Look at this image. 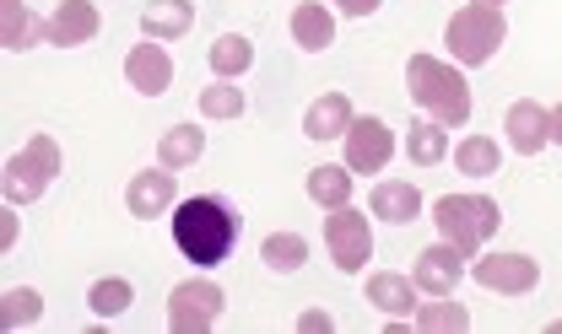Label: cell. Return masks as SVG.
<instances>
[{
    "mask_svg": "<svg viewBox=\"0 0 562 334\" xmlns=\"http://www.w3.org/2000/svg\"><path fill=\"white\" fill-rule=\"evenodd\" d=\"M368 302L379 308V313H390V319H401V313H412L417 308V280H406V275H368Z\"/></svg>",
    "mask_w": 562,
    "mask_h": 334,
    "instance_id": "obj_19",
    "label": "cell"
},
{
    "mask_svg": "<svg viewBox=\"0 0 562 334\" xmlns=\"http://www.w3.org/2000/svg\"><path fill=\"white\" fill-rule=\"evenodd\" d=\"M87 302H92L98 319H114V313H125V308L136 302V286H131L125 275H103V280L87 291Z\"/></svg>",
    "mask_w": 562,
    "mask_h": 334,
    "instance_id": "obj_28",
    "label": "cell"
},
{
    "mask_svg": "<svg viewBox=\"0 0 562 334\" xmlns=\"http://www.w3.org/2000/svg\"><path fill=\"white\" fill-rule=\"evenodd\" d=\"M201 151H206V130H195V125H173V130L157 140V162L173 168V173H184L190 162H201Z\"/></svg>",
    "mask_w": 562,
    "mask_h": 334,
    "instance_id": "obj_20",
    "label": "cell"
},
{
    "mask_svg": "<svg viewBox=\"0 0 562 334\" xmlns=\"http://www.w3.org/2000/svg\"><path fill=\"white\" fill-rule=\"evenodd\" d=\"M297 330H303V334H330V330H336V324H330V313H319V308H308V313L297 319Z\"/></svg>",
    "mask_w": 562,
    "mask_h": 334,
    "instance_id": "obj_31",
    "label": "cell"
},
{
    "mask_svg": "<svg viewBox=\"0 0 562 334\" xmlns=\"http://www.w3.org/2000/svg\"><path fill=\"white\" fill-rule=\"evenodd\" d=\"M98 27H103V16H98V5H92V0H60V5H55V16H49V44H55V49L92 44V38H98Z\"/></svg>",
    "mask_w": 562,
    "mask_h": 334,
    "instance_id": "obj_13",
    "label": "cell"
},
{
    "mask_svg": "<svg viewBox=\"0 0 562 334\" xmlns=\"http://www.w3.org/2000/svg\"><path fill=\"white\" fill-rule=\"evenodd\" d=\"M325 249H330V260L341 275H357V269L373 260V232H368V216H357L351 205L341 210H330L325 216Z\"/></svg>",
    "mask_w": 562,
    "mask_h": 334,
    "instance_id": "obj_6",
    "label": "cell"
},
{
    "mask_svg": "<svg viewBox=\"0 0 562 334\" xmlns=\"http://www.w3.org/2000/svg\"><path fill=\"white\" fill-rule=\"evenodd\" d=\"M536 280H541V265L530 254H487V260H476V286L503 291V297H519Z\"/></svg>",
    "mask_w": 562,
    "mask_h": 334,
    "instance_id": "obj_10",
    "label": "cell"
},
{
    "mask_svg": "<svg viewBox=\"0 0 562 334\" xmlns=\"http://www.w3.org/2000/svg\"><path fill=\"white\" fill-rule=\"evenodd\" d=\"M125 81L136 87L140 97H162L168 87H173V60H168V49L151 38V44H136L131 55H125Z\"/></svg>",
    "mask_w": 562,
    "mask_h": 334,
    "instance_id": "obj_11",
    "label": "cell"
},
{
    "mask_svg": "<svg viewBox=\"0 0 562 334\" xmlns=\"http://www.w3.org/2000/svg\"><path fill=\"white\" fill-rule=\"evenodd\" d=\"M503 130H508V146L519 151V157H536V151H547L552 146V114L541 108V103H514L508 108V119H503Z\"/></svg>",
    "mask_w": 562,
    "mask_h": 334,
    "instance_id": "obj_12",
    "label": "cell"
},
{
    "mask_svg": "<svg viewBox=\"0 0 562 334\" xmlns=\"http://www.w3.org/2000/svg\"><path fill=\"white\" fill-rule=\"evenodd\" d=\"M351 103H347V92H325L314 108H308V119H303V130H308V140H336V135H347L351 130Z\"/></svg>",
    "mask_w": 562,
    "mask_h": 334,
    "instance_id": "obj_17",
    "label": "cell"
},
{
    "mask_svg": "<svg viewBox=\"0 0 562 334\" xmlns=\"http://www.w3.org/2000/svg\"><path fill=\"white\" fill-rule=\"evenodd\" d=\"M292 38H297L308 55H319V49H330V44H336V16H330L325 5L303 0V5L292 11Z\"/></svg>",
    "mask_w": 562,
    "mask_h": 334,
    "instance_id": "obj_18",
    "label": "cell"
},
{
    "mask_svg": "<svg viewBox=\"0 0 562 334\" xmlns=\"http://www.w3.org/2000/svg\"><path fill=\"white\" fill-rule=\"evenodd\" d=\"M497 162H503V151H497V140H487V135H471V140L454 146V168L465 178H487V173H497Z\"/></svg>",
    "mask_w": 562,
    "mask_h": 334,
    "instance_id": "obj_25",
    "label": "cell"
},
{
    "mask_svg": "<svg viewBox=\"0 0 562 334\" xmlns=\"http://www.w3.org/2000/svg\"><path fill=\"white\" fill-rule=\"evenodd\" d=\"M417 330H427V334H465L471 330V313H465V308H454V302H443V297H432V302H417Z\"/></svg>",
    "mask_w": 562,
    "mask_h": 334,
    "instance_id": "obj_27",
    "label": "cell"
},
{
    "mask_svg": "<svg viewBox=\"0 0 562 334\" xmlns=\"http://www.w3.org/2000/svg\"><path fill=\"white\" fill-rule=\"evenodd\" d=\"M44 38H49V22L44 16H33L22 0H0V44L5 49H33Z\"/></svg>",
    "mask_w": 562,
    "mask_h": 334,
    "instance_id": "obj_16",
    "label": "cell"
},
{
    "mask_svg": "<svg viewBox=\"0 0 562 334\" xmlns=\"http://www.w3.org/2000/svg\"><path fill=\"white\" fill-rule=\"evenodd\" d=\"M55 173H60L55 162H44L33 146H22V151L5 162V173H0V195H5L11 205H27V200H38V195L55 184Z\"/></svg>",
    "mask_w": 562,
    "mask_h": 334,
    "instance_id": "obj_8",
    "label": "cell"
},
{
    "mask_svg": "<svg viewBox=\"0 0 562 334\" xmlns=\"http://www.w3.org/2000/svg\"><path fill=\"white\" fill-rule=\"evenodd\" d=\"M336 11H341V16H373L379 0H336Z\"/></svg>",
    "mask_w": 562,
    "mask_h": 334,
    "instance_id": "obj_32",
    "label": "cell"
},
{
    "mask_svg": "<svg viewBox=\"0 0 562 334\" xmlns=\"http://www.w3.org/2000/svg\"><path fill=\"white\" fill-rule=\"evenodd\" d=\"M368 205H373V216H384V221H417L422 216V195L417 184H373V195H368Z\"/></svg>",
    "mask_w": 562,
    "mask_h": 334,
    "instance_id": "obj_21",
    "label": "cell"
},
{
    "mask_svg": "<svg viewBox=\"0 0 562 334\" xmlns=\"http://www.w3.org/2000/svg\"><path fill=\"white\" fill-rule=\"evenodd\" d=\"M249 66H255V44H249L244 33H222V38L211 44V70H216V76H244Z\"/></svg>",
    "mask_w": 562,
    "mask_h": 334,
    "instance_id": "obj_26",
    "label": "cell"
},
{
    "mask_svg": "<svg viewBox=\"0 0 562 334\" xmlns=\"http://www.w3.org/2000/svg\"><path fill=\"white\" fill-rule=\"evenodd\" d=\"M406 87H412V103L422 114H432L443 130L471 119V92H465V81H460L454 66H443L432 55H412L406 60Z\"/></svg>",
    "mask_w": 562,
    "mask_h": 334,
    "instance_id": "obj_2",
    "label": "cell"
},
{
    "mask_svg": "<svg viewBox=\"0 0 562 334\" xmlns=\"http://www.w3.org/2000/svg\"><path fill=\"white\" fill-rule=\"evenodd\" d=\"M308 200L319 205V210H341V205H351V173L336 168V162L314 168V173H308Z\"/></svg>",
    "mask_w": 562,
    "mask_h": 334,
    "instance_id": "obj_22",
    "label": "cell"
},
{
    "mask_svg": "<svg viewBox=\"0 0 562 334\" xmlns=\"http://www.w3.org/2000/svg\"><path fill=\"white\" fill-rule=\"evenodd\" d=\"M260 260L277 269V275H292V269H303V260H308V238L303 232H271L260 243Z\"/></svg>",
    "mask_w": 562,
    "mask_h": 334,
    "instance_id": "obj_23",
    "label": "cell"
},
{
    "mask_svg": "<svg viewBox=\"0 0 562 334\" xmlns=\"http://www.w3.org/2000/svg\"><path fill=\"white\" fill-rule=\"evenodd\" d=\"M552 140H558V146H562V103H558V108H552Z\"/></svg>",
    "mask_w": 562,
    "mask_h": 334,
    "instance_id": "obj_34",
    "label": "cell"
},
{
    "mask_svg": "<svg viewBox=\"0 0 562 334\" xmlns=\"http://www.w3.org/2000/svg\"><path fill=\"white\" fill-rule=\"evenodd\" d=\"M222 286L216 280H179L168 297V330L173 334H206L222 319Z\"/></svg>",
    "mask_w": 562,
    "mask_h": 334,
    "instance_id": "obj_5",
    "label": "cell"
},
{
    "mask_svg": "<svg viewBox=\"0 0 562 334\" xmlns=\"http://www.w3.org/2000/svg\"><path fill=\"white\" fill-rule=\"evenodd\" d=\"M432 221H438L443 243H454L460 254H476L492 232L503 227L497 205L482 200V195H443V200H432Z\"/></svg>",
    "mask_w": 562,
    "mask_h": 334,
    "instance_id": "obj_4",
    "label": "cell"
},
{
    "mask_svg": "<svg viewBox=\"0 0 562 334\" xmlns=\"http://www.w3.org/2000/svg\"><path fill=\"white\" fill-rule=\"evenodd\" d=\"M38 313H44V297H38L33 286H16V291L0 297V324H5V330H27Z\"/></svg>",
    "mask_w": 562,
    "mask_h": 334,
    "instance_id": "obj_29",
    "label": "cell"
},
{
    "mask_svg": "<svg viewBox=\"0 0 562 334\" xmlns=\"http://www.w3.org/2000/svg\"><path fill=\"white\" fill-rule=\"evenodd\" d=\"M460 275H465V254L454 243H427L417 254V265H412V280L427 297H449L460 286Z\"/></svg>",
    "mask_w": 562,
    "mask_h": 334,
    "instance_id": "obj_9",
    "label": "cell"
},
{
    "mask_svg": "<svg viewBox=\"0 0 562 334\" xmlns=\"http://www.w3.org/2000/svg\"><path fill=\"white\" fill-rule=\"evenodd\" d=\"M190 27H195V5L190 0H146V11H140V33L157 38V44L184 38Z\"/></svg>",
    "mask_w": 562,
    "mask_h": 334,
    "instance_id": "obj_15",
    "label": "cell"
},
{
    "mask_svg": "<svg viewBox=\"0 0 562 334\" xmlns=\"http://www.w3.org/2000/svg\"><path fill=\"white\" fill-rule=\"evenodd\" d=\"M173 243H179V254L190 260V265H222L227 254H233V243H238V216H233V205L216 200V195H195V200H184L173 210Z\"/></svg>",
    "mask_w": 562,
    "mask_h": 334,
    "instance_id": "obj_1",
    "label": "cell"
},
{
    "mask_svg": "<svg viewBox=\"0 0 562 334\" xmlns=\"http://www.w3.org/2000/svg\"><path fill=\"white\" fill-rule=\"evenodd\" d=\"M173 168H151V173H136L131 178V189H125V200H131V216L140 221H151V216H162L168 205H173Z\"/></svg>",
    "mask_w": 562,
    "mask_h": 334,
    "instance_id": "obj_14",
    "label": "cell"
},
{
    "mask_svg": "<svg viewBox=\"0 0 562 334\" xmlns=\"http://www.w3.org/2000/svg\"><path fill=\"white\" fill-rule=\"evenodd\" d=\"M390 151H395V135L384 119H373V114H357L347 130V168L351 173H379V168H390Z\"/></svg>",
    "mask_w": 562,
    "mask_h": 334,
    "instance_id": "obj_7",
    "label": "cell"
},
{
    "mask_svg": "<svg viewBox=\"0 0 562 334\" xmlns=\"http://www.w3.org/2000/svg\"><path fill=\"white\" fill-rule=\"evenodd\" d=\"M508 38V22H503V5H487V0H471L449 16L443 27V44L460 66H487L497 55V44Z\"/></svg>",
    "mask_w": 562,
    "mask_h": 334,
    "instance_id": "obj_3",
    "label": "cell"
},
{
    "mask_svg": "<svg viewBox=\"0 0 562 334\" xmlns=\"http://www.w3.org/2000/svg\"><path fill=\"white\" fill-rule=\"evenodd\" d=\"M487 5H503V0H487Z\"/></svg>",
    "mask_w": 562,
    "mask_h": 334,
    "instance_id": "obj_35",
    "label": "cell"
},
{
    "mask_svg": "<svg viewBox=\"0 0 562 334\" xmlns=\"http://www.w3.org/2000/svg\"><path fill=\"white\" fill-rule=\"evenodd\" d=\"M201 114L206 119H238L244 114V92L227 87V81H211L206 92H201Z\"/></svg>",
    "mask_w": 562,
    "mask_h": 334,
    "instance_id": "obj_30",
    "label": "cell"
},
{
    "mask_svg": "<svg viewBox=\"0 0 562 334\" xmlns=\"http://www.w3.org/2000/svg\"><path fill=\"white\" fill-rule=\"evenodd\" d=\"M406 151H412V162H417V168H438V162L449 157V135H443L438 119H417L412 135H406Z\"/></svg>",
    "mask_w": 562,
    "mask_h": 334,
    "instance_id": "obj_24",
    "label": "cell"
},
{
    "mask_svg": "<svg viewBox=\"0 0 562 334\" xmlns=\"http://www.w3.org/2000/svg\"><path fill=\"white\" fill-rule=\"evenodd\" d=\"M16 243V216H5V227H0V249H11Z\"/></svg>",
    "mask_w": 562,
    "mask_h": 334,
    "instance_id": "obj_33",
    "label": "cell"
}]
</instances>
